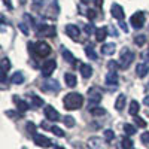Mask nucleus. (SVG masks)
I'll return each instance as SVG.
<instances>
[{
	"mask_svg": "<svg viewBox=\"0 0 149 149\" xmlns=\"http://www.w3.org/2000/svg\"><path fill=\"white\" fill-rule=\"evenodd\" d=\"M142 58L146 61V63H149V51H148V52H143V54H142Z\"/></svg>",
	"mask_w": 149,
	"mask_h": 149,
	"instance_id": "obj_43",
	"label": "nucleus"
},
{
	"mask_svg": "<svg viewBox=\"0 0 149 149\" xmlns=\"http://www.w3.org/2000/svg\"><path fill=\"white\" fill-rule=\"evenodd\" d=\"M43 112H45V116H46V119L48 121H52V122H57V121H60V113L52 107V106H45V109H43Z\"/></svg>",
	"mask_w": 149,
	"mask_h": 149,
	"instance_id": "obj_9",
	"label": "nucleus"
},
{
	"mask_svg": "<svg viewBox=\"0 0 149 149\" xmlns=\"http://www.w3.org/2000/svg\"><path fill=\"white\" fill-rule=\"evenodd\" d=\"M145 21H146V15H145V12H142V10L136 12V14L131 15V18H130V24L134 29H142L145 26Z\"/></svg>",
	"mask_w": 149,
	"mask_h": 149,
	"instance_id": "obj_5",
	"label": "nucleus"
},
{
	"mask_svg": "<svg viewBox=\"0 0 149 149\" xmlns=\"http://www.w3.org/2000/svg\"><path fill=\"white\" fill-rule=\"evenodd\" d=\"M116 51V45L112 42V43H104L102 46V54L103 55H113Z\"/></svg>",
	"mask_w": 149,
	"mask_h": 149,
	"instance_id": "obj_16",
	"label": "nucleus"
},
{
	"mask_svg": "<svg viewBox=\"0 0 149 149\" xmlns=\"http://www.w3.org/2000/svg\"><path fill=\"white\" fill-rule=\"evenodd\" d=\"M124 133L127 136H133L136 133V128L131 125V124H124Z\"/></svg>",
	"mask_w": 149,
	"mask_h": 149,
	"instance_id": "obj_29",
	"label": "nucleus"
},
{
	"mask_svg": "<svg viewBox=\"0 0 149 149\" xmlns=\"http://www.w3.org/2000/svg\"><path fill=\"white\" fill-rule=\"evenodd\" d=\"M145 42H146V36L145 34H139V36L134 37V43L137 45V46H143Z\"/></svg>",
	"mask_w": 149,
	"mask_h": 149,
	"instance_id": "obj_28",
	"label": "nucleus"
},
{
	"mask_svg": "<svg viewBox=\"0 0 149 149\" xmlns=\"http://www.w3.org/2000/svg\"><path fill=\"white\" fill-rule=\"evenodd\" d=\"M107 67H109V70H118L119 67H121V64H118L116 63V61H109V63H107Z\"/></svg>",
	"mask_w": 149,
	"mask_h": 149,
	"instance_id": "obj_36",
	"label": "nucleus"
},
{
	"mask_svg": "<svg viewBox=\"0 0 149 149\" xmlns=\"http://www.w3.org/2000/svg\"><path fill=\"white\" fill-rule=\"evenodd\" d=\"M85 54H86V57H90L91 60H97V54H95V51H94L93 45H86V46H85Z\"/></svg>",
	"mask_w": 149,
	"mask_h": 149,
	"instance_id": "obj_25",
	"label": "nucleus"
},
{
	"mask_svg": "<svg viewBox=\"0 0 149 149\" xmlns=\"http://www.w3.org/2000/svg\"><path fill=\"white\" fill-rule=\"evenodd\" d=\"M84 30H85V33L86 34H93V33H95L97 31V29L94 27V24H85V26H84Z\"/></svg>",
	"mask_w": 149,
	"mask_h": 149,
	"instance_id": "obj_30",
	"label": "nucleus"
},
{
	"mask_svg": "<svg viewBox=\"0 0 149 149\" xmlns=\"http://www.w3.org/2000/svg\"><path fill=\"white\" fill-rule=\"evenodd\" d=\"M90 112H91V113H93L94 116H100V115H104V113H106V110H104L103 107H100V106H95V107H93Z\"/></svg>",
	"mask_w": 149,
	"mask_h": 149,
	"instance_id": "obj_27",
	"label": "nucleus"
},
{
	"mask_svg": "<svg viewBox=\"0 0 149 149\" xmlns=\"http://www.w3.org/2000/svg\"><path fill=\"white\" fill-rule=\"evenodd\" d=\"M121 148H122V149H133V148H134V143H133L131 139L124 137V139L121 140Z\"/></svg>",
	"mask_w": 149,
	"mask_h": 149,
	"instance_id": "obj_26",
	"label": "nucleus"
},
{
	"mask_svg": "<svg viewBox=\"0 0 149 149\" xmlns=\"http://www.w3.org/2000/svg\"><path fill=\"white\" fill-rule=\"evenodd\" d=\"M148 72H149V66L145 64V63H140V64L136 66V74H137L139 78H145L148 74Z\"/></svg>",
	"mask_w": 149,
	"mask_h": 149,
	"instance_id": "obj_17",
	"label": "nucleus"
},
{
	"mask_svg": "<svg viewBox=\"0 0 149 149\" xmlns=\"http://www.w3.org/2000/svg\"><path fill=\"white\" fill-rule=\"evenodd\" d=\"M61 54H63L64 60L67 61L69 64H76V58L73 57V54H72L70 51H67V49H63V51H61Z\"/></svg>",
	"mask_w": 149,
	"mask_h": 149,
	"instance_id": "obj_23",
	"label": "nucleus"
},
{
	"mask_svg": "<svg viewBox=\"0 0 149 149\" xmlns=\"http://www.w3.org/2000/svg\"><path fill=\"white\" fill-rule=\"evenodd\" d=\"M97 142H100V139H97V137H93V139L90 140V146H91V148H94V149H97V148H98Z\"/></svg>",
	"mask_w": 149,
	"mask_h": 149,
	"instance_id": "obj_40",
	"label": "nucleus"
},
{
	"mask_svg": "<svg viewBox=\"0 0 149 149\" xmlns=\"http://www.w3.org/2000/svg\"><path fill=\"white\" fill-rule=\"evenodd\" d=\"M49 130H51L55 136H58V137H64V131L63 130H61L60 127H55V125H52L51 128H49Z\"/></svg>",
	"mask_w": 149,
	"mask_h": 149,
	"instance_id": "obj_31",
	"label": "nucleus"
},
{
	"mask_svg": "<svg viewBox=\"0 0 149 149\" xmlns=\"http://www.w3.org/2000/svg\"><path fill=\"white\" fill-rule=\"evenodd\" d=\"M55 67H57V63H55V60H45L43 61V64H42V74L45 78H48V76H51L52 74V72L55 70Z\"/></svg>",
	"mask_w": 149,
	"mask_h": 149,
	"instance_id": "obj_6",
	"label": "nucleus"
},
{
	"mask_svg": "<svg viewBox=\"0 0 149 149\" xmlns=\"http://www.w3.org/2000/svg\"><path fill=\"white\" fill-rule=\"evenodd\" d=\"M119 27H121V29H122L124 31H125V33L128 31V27H127V24L124 22V21H121V22H119Z\"/></svg>",
	"mask_w": 149,
	"mask_h": 149,
	"instance_id": "obj_42",
	"label": "nucleus"
},
{
	"mask_svg": "<svg viewBox=\"0 0 149 149\" xmlns=\"http://www.w3.org/2000/svg\"><path fill=\"white\" fill-rule=\"evenodd\" d=\"M113 137H115V133H113V131H112V130H104V139H106L107 142L113 140Z\"/></svg>",
	"mask_w": 149,
	"mask_h": 149,
	"instance_id": "obj_35",
	"label": "nucleus"
},
{
	"mask_svg": "<svg viewBox=\"0 0 149 149\" xmlns=\"http://www.w3.org/2000/svg\"><path fill=\"white\" fill-rule=\"evenodd\" d=\"M33 140H34V143L37 146H40V148H51V145H52V142L49 140L46 136H42V134L33 136Z\"/></svg>",
	"mask_w": 149,
	"mask_h": 149,
	"instance_id": "obj_11",
	"label": "nucleus"
},
{
	"mask_svg": "<svg viewBox=\"0 0 149 149\" xmlns=\"http://www.w3.org/2000/svg\"><path fill=\"white\" fill-rule=\"evenodd\" d=\"M102 102V91L97 88V86H93V88L88 90V109L91 110L93 107L98 106Z\"/></svg>",
	"mask_w": 149,
	"mask_h": 149,
	"instance_id": "obj_3",
	"label": "nucleus"
},
{
	"mask_svg": "<svg viewBox=\"0 0 149 149\" xmlns=\"http://www.w3.org/2000/svg\"><path fill=\"white\" fill-rule=\"evenodd\" d=\"M140 140H142L143 145L149 146V133H143V134L140 136Z\"/></svg>",
	"mask_w": 149,
	"mask_h": 149,
	"instance_id": "obj_38",
	"label": "nucleus"
},
{
	"mask_svg": "<svg viewBox=\"0 0 149 149\" xmlns=\"http://www.w3.org/2000/svg\"><path fill=\"white\" fill-rule=\"evenodd\" d=\"M82 103H84V97H82V94H79V93H69V94H66V97L63 98L64 109H67V110L81 109Z\"/></svg>",
	"mask_w": 149,
	"mask_h": 149,
	"instance_id": "obj_1",
	"label": "nucleus"
},
{
	"mask_svg": "<svg viewBox=\"0 0 149 149\" xmlns=\"http://www.w3.org/2000/svg\"><path fill=\"white\" fill-rule=\"evenodd\" d=\"M18 27H19V30L24 33V34H29V29H27V26L24 22H21V24H18Z\"/></svg>",
	"mask_w": 149,
	"mask_h": 149,
	"instance_id": "obj_41",
	"label": "nucleus"
},
{
	"mask_svg": "<svg viewBox=\"0 0 149 149\" xmlns=\"http://www.w3.org/2000/svg\"><path fill=\"white\" fill-rule=\"evenodd\" d=\"M106 84L110 86H116L118 85V73L115 70H109L106 74Z\"/></svg>",
	"mask_w": 149,
	"mask_h": 149,
	"instance_id": "obj_13",
	"label": "nucleus"
},
{
	"mask_svg": "<svg viewBox=\"0 0 149 149\" xmlns=\"http://www.w3.org/2000/svg\"><path fill=\"white\" fill-rule=\"evenodd\" d=\"M106 37H107V29H106V27L97 29V31H95V39H97V42H103Z\"/></svg>",
	"mask_w": 149,
	"mask_h": 149,
	"instance_id": "obj_20",
	"label": "nucleus"
},
{
	"mask_svg": "<svg viewBox=\"0 0 149 149\" xmlns=\"http://www.w3.org/2000/svg\"><path fill=\"white\" fill-rule=\"evenodd\" d=\"M81 2H82L84 5H88V3H90V0H81Z\"/></svg>",
	"mask_w": 149,
	"mask_h": 149,
	"instance_id": "obj_49",
	"label": "nucleus"
},
{
	"mask_svg": "<svg viewBox=\"0 0 149 149\" xmlns=\"http://www.w3.org/2000/svg\"><path fill=\"white\" fill-rule=\"evenodd\" d=\"M139 110H140V104L136 102V100H133L131 103H130V107H128V112H130V115H133V116H136L139 113Z\"/></svg>",
	"mask_w": 149,
	"mask_h": 149,
	"instance_id": "obj_24",
	"label": "nucleus"
},
{
	"mask_svg": "<svg viewBox=\"0 0 149 149\" xmlns=\"http://www.w3.org/2000/svg\"><path fill=\"white\" fill-rule=\"evenodd\" d=\"M14 102L17 103V109L19 110V112H26V110H29L30 109V104L27 103V102H24V100H19V98H14Z\"/></svg>",
	"mask_w": 149,
	"mask_h": 149,
	"instance_id": "obj_21",
	"label": "nucleus"
},
{
	"mask_svg": "<svg viewBox=\"0 0 149 149\" xmlns=\"http://www.w3.org/2000/svg\"><path fill=\"white\" fill-rule=\"evenodd\" d=\"M42 90L43 91H48V93H58L60 91V84L54 79H49V81H46V82H43L42 84Z\"/></svg>",
	"mask_w": 149,
	"mask_h": 149,
	"instance_id": "obj_10",
	"label": "nucleus"
},
{
	"mask_svg": "<svg viewBox=\"0 0 149 149\" xmlns=\"http://www.w3.org/2000/svg\"><path fill=\"white\" fill-rule=\"evenodd\" d=\"M79 72H81V74L85 78V79H88V78H91L93 76V67L90 66V64H85V63H82L81 66H79Z\"/></svg>",
	"mask_w": 149,
	"mask_h": 149,
	"instance_id": "obj_14",
	"label": "nucleus"
},
{
	"mask_svg": "<svg viewBox=\"0 0 149 149\" xmlns=\"http://www.w3.org/2000/svg\"><path fill=\"white\" fill-rule=\"evenodd\" d=\"M125 103H127V95L125 94H119L116 97V102H115V109L118 112L124 110V107H125Z\"/></svg>",
	"mask_w": 149,
	"mask_h": 149,
	"instance_id": "obj_15",
	"label": "nucleus"
},
{
	"mask_svg": "<svg viewBox=\"0 0 149 149\" xmlns=\"http://www.w3.org/2000/svg\"><path fill=\"white\" fill-rule=\"evenodd\" d=\"M24 74H22V72H15L14 74H12V78H10V82L14 84V85H21L22 82H24Z\"/></svg>",
	"mask_w": 149,
	"mask_h": 149,
	"instance_id": "obj_19",
	"label": "nucleus"
},
{
	"mask_svg": "<svg viewBox=\"0 0 149 149\" xmlns=\"http://www.w3.org/2000/svg\"><path fill=\"white\" fill-rule=\"evenodd\" d=\"M93 2L97 8H102V5H103V0H93Z\"/></svg>",
	"mask_w": 149,
	"mask_h": 149,
	"instance_id": "obj_44",
	"label": "nucleus"
},
{
	"mask_svg": "<svg viewBox=\"0 0 149 149\" xmlns=\"http://www.w3.org/2000/svg\"><path fill=\"white\" fill-rule=\"evenodd\" d=\"M119 60H121V63H119V64H121V67H122V69H127V67L133 63V60H134V54L130 51L128 48H124L122 51H121V58H119Z\"/></svg>",
	"mask_w": 149,
	"mask_h": 149,
	"instance_id": "obj_4",
	"label": "nucleus"
},
{
	"mask_svg": "<svg viewBox=\"0 0 149 149\" xmlns=\"http://www.w3.org/2000/svg\"><path fill=\"white\" fill-rule=\"evenodd\" d=\"M110 14H112V17H113V18H116V19L122 21L124 15H125V12H124V9H122V6H121V5L113 3V5H112V8H110Z\"/></svg>",
	"mask_w": 149,
	"mask_h": 149,
	"instance_id": "obj_12",
	"label": "nucleus"
},
{
	"mask_svg": "<svg viewBox=\"0 0 149 149\" xmlns=\"http://www.w3.org/2000/svg\"><path fill=\"white\" fill-rule=\"evenodd\" d=\"M0 63H2V70H3V72H8V70H9V67H10V63H9V60H8L6 57H3Z\"/></svg>",
	"mask_w": 149,
	"mask_h": 149,
	"instance_id": "obj_33",
	"label": "nucleus"
},
{
	"mask_svg": "<svg viewBox=\"0 0 149 149\" xmlns=\"http://www.w3.org/2000/svg\"><path fill=\"white\" fill-rule=\"evenodd\" d=\"M55 27L54 26H48V24H42V26L37 29V34L39 36H46V37H55Z\"/></svg>",
	"mask_w": 149,
	"mask_h": 149,
	"instance_id": "obj_7",
	"label": "nucleus"
},
{
	"mask_svg": "<svg viewBox=\"0 0 149 149\" xmlns=\"http://www.w3.org/2000/svg\"><path fill=\"white\" fill-rule=\"evenodd\" d=\"M3 5L8 6L9 9H12V3H10V0H3Z\"/></svg>",
	"mask_w": 149,
	"mask_h": 149,
	"instance_id": "obj_45",
	"label": "nucleus"
},
{
	"mask_svg": "<svg viewBox=\"0 0 149 149\" xmlns=\"http://www.w3.org/2000/svg\"><path fill=\"white\" fill-rule=\"evenodd\" d=\"M55 149H66V148H63V146H55Z\"/></svg>",
	"mask_w": 149,
	"mask_h": 149,
	"instance_id": "obj_50",
	"label": "nucleus"
},
{
	"mask_svg": "<svg viewBox=\"0 0 149 149\" xmlns=\"http://www.w3.org/2000/svg\"><path fill=\"white\" fill-rule=\"evenodd\" d=\"M109 30H110V33L113 34V36H118V31H116V29H115V27H110Z\"/></svg>",
	"mask_w": 149,
	"mask_h": 149,
	"instance_id": "obj_47",
	"label": "nucleus"
},
{
	"mask_svg": "<svg viewBox=\"0 0 149 149\" xmlns=\"http://www.w3.org/2000/svg\"><path fill=\"white\" fill-rule=\"evenodd\" d=\"M63 121H64V124H66V127H73V125H74V118H73V116H66Z\"/></svg>",
	"mask_w": 149,
	"mask_h": 149,
	"instance_id": "obj_37",
	"label": "nucleus"
},
{
	"mask_svg": "<svg viewBox=\"0 0 149 149\" xmlns=\"http://www.w3.org/2000/svg\"><path fill=\"white\" fill-rule=\"evenodd\" d=\"M64 81H66V85H67V86H70V88L76 86V84H78L76 76H74L73 73H66V74H64Z\"/></svg>",
	"mask_w": 149,
	"mask_h": 149,
	"instance_id": "obj_18",
	"label": "nucleus"
},
{
	"mask_svg": "<svg viewBox=\"0 0 149 149\" xmlns=\"http://www.w3.org/2000/svg\"><path fill=\"white\" fill-rule=\"evenodd\" d=\"M24 149H26V148H24Z\"/></svg>",
	"mask_w": 149,
	"mask_h": 149,
	"instance_id": "obj_52",
	"label": "nucleus"
},
{
	"mask_svg": "<svg viewBox=\"0 0 149 149\" xmlns=\"http://www.w3.org/2000/svg\"><path fill=\"white\" fill-rule=\"evenodd\" d=\"M86 17H88L90 19H94L97 17V12L94 9H88V10H86Z\"/></svg>",
	"mask_w": 149,
	"mask_h": 149,
	"instance_id": "obj_39",
	"label": "nucleus"
},
{
	"mask_svg": "<svg viewBox=\"0 0 149 149\" xmlns=\"http://www.w3.org/2000/svg\"><path fill=\"white\" fill-rule=\"evenodd\" d=\"M143 103H145V104H146V106L149 107V95H148V97H145V100H143Z\"/></svg>",
	"mask_w": 149,
	"mask_h": 149,
	"instance_id": "obj_48",
	"label": "nucleus"
},
{
	"mask_svg": "<svg viewBox=\"0 0 149 149\" xmlns=\"http://www.w3.org/2000/svg\"><path fill=\"white\" fill-rule=\"evenodd\" d=\"M29 51L33 52L36 57H48L49 54L52 52V49L46 42L39 40L36 43H29Z\"/></svg>",
	"mask_w": 149,
	"mask_h": 149,
	"instance_id": "obj_2",
	"label": "nucleus"
},
{
	"mask_svg": "<svg viewBox=\"0 0 149 149\" xmlns=\"http://www.w3.org/2000/svg\"><path fill=\"white\" fill-rule=\"evenodd\" d=\"M64 30H66L67 36L70 37L72 40H79V34H81V30H79V27H78V26H74V24H67Z\"/></svg>",
	"mask_w": 149,
	"mask_h": 149,
	"instance_id": "obj_8",
	"label": "nucleus"
},
{
	"mask_svg": "<svg viewBox=\"0 0 149 149\" xmlns=\"http://www.w3.org/2000/svg\"><path fill=\"white\" fill-rule=\"evenodd\" d=\"M26 128H27L29 134H31V136H36V125H34L33 122H27V125H26Z\"/></svg>",
	"mask_w": 149,
	"mask_h": 149,
	"instance_id": "obj_34",
	"label": "nucleus"
},
{
	"mask_svg": "<svg viewBox=\"0 0 149 149\" xmlns=\"http://www.w3.org/2000/svg\"><path fill=\"white\" fill-rule=\"evenodd\" d=\"M134 122H136V125H137V127H142V128H145V127H146V121H145L143 118L137 116V115L134 116Z\"/></svg>",
	"mask_w": 149,
	"mask_h": 149,
	"instance_id": "obj_32",
	"label": "nucleus"
},
{
	"mask_svg": "<svg viewBox=\"0 0 149 149\" xmlns=\"http://www.w3.org/2000/svg\"><path fill=\"white\" fill-rule=\"evenodd\" d=\"M148 90H149V84H148Z\"/></svg>",
	"mask_w": 149,
	"mask_h": 149,
	"instance_id": "obj_51",
	"label": "nucleus"
},
{
	"mask_svg": "<svg viewBox=\"0 0 149 149\" xmlns=\"http://www.w3.org/2000/svg\"><path fill=\"white\" fill-rule=\"evenodd\" d=\"M30 102H31L33 107H42L43 106V100L36 94H30Z\"/></svg>",
	"mask_w": 149,
	"mask_h": 149,
	"instance_id": "obj_22",
	"label": "nucleus"
},
{
	"mask_svg": "<svg viewBox=\"0 0 149 149\" xmlns=\"http://www.w3.org/2000/svg\"><path fill=\"white\" fill-rule=\"evenodd\" d=\"M2 84H6V72L2 70Z\"/></svg>",
	"mask_w": 149,
	"mask_h": 149,
	"instance_id": "obj_46",
	"label": "nucleus"
}]
</instances>
